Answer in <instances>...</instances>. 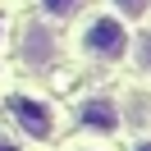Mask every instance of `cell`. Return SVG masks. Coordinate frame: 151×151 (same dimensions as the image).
I'll return each mask as SVG.
<instances>
[{
	"label": "cell",
	"mask_w": 151,
	"mask_h": 151,
	"mask_svg": "<svg viewBox=\"0 0 151 151\" xmlns=\"http://www.w3.org/2000/svg\"><path fill=\"white\" fill-rule=\"evenodd\" d=\"M83 50H87L92 60H119L124 50H128V32H124V23L114 19V14H96V19L83 28Z\"/></svg>",
	"instance_id": "obj_1"
},
{
	"label": "cell",
	"mask_w": 151,
	"mask_h": 151,
	"mask_svg": "<svg viewBox=\"0 0 151 151\" xmlns=\"http://www.w3.org/2000/svg\"><path fill=\"white\" fill-rule=\"evenodd\" d=\"M124 14H147V0H114Z\"/></svg>",
	"instance_id": "obj_6"
},
{
	"label": "cell",
	"mask_w": 151,
	"mask_h": 151,
	"mask_svg": "<svg viewBox=\"0 0 151 151\" xmlns=\"http://www.w3.org/2000/svg\"><path fill=\"white\" fill-rule=\"evenodd\" d=\"M137 151H151V142H142V147H137Z\"/></svg>",
	"instance_id": "obj_9"
},
{
	"label": "cell",
	"mask_w": 151,
	"mask_h": 151,
	"mask_svg": "<svg viewBox=\"0 0 151 151\" xmlns=\"http://www.w3.org/2000/svg\"><path fill=\"white\" fill-rule=\"evenodd\" d=\"M78 119L92 133H114L119 128V110H114V101H105V96H87V101L78 105Z\"/></svg>",
	"instance_id": "obj_3"
},
{
	"label": "cell",
	"mask_w": 151,
	"mask_h": 151,
	"mask_svg": "<svg viewBox=\"0 0 151 151\" xmlns=\"http://www.w3.org/2000/svg\"><path fill=\"white\" fill-rule=\"evenodd\" d=\"M0 151H19V147H14V137H5V133H0Z\"/></svg>",
	"instance_id": "obj_8"
},
{
	"label": "cell",
	"mask_w": 151,
	"mask_h": 151,
	"mask_svg": "<svg viewBox=\"0 0 151 151\" xmlns=\"http://www.w3.org/2000/svg\"><path fill=\"white\" fill-rule=\"evenodd\" d=\"M137 60H142V64H147V69H151V37H147V41H142V50H137Z\"/></svg>",
	"instance_id": "obj_7"
},
{
	"label": "cell",
	"mask_w": 151,
	"mask_h": 151,
	"mask_svg": "<svg viewBox=\"0 0 151 151\" xmlns=\"http://www.w3.org/2000/svg\"><path fill=\"white\" fill-rule=\"evenodd\" d=\"M0 28H5V23H0Z\"/></svg>",
	"instance_id": "obj_10"
},
{
	"label": "cell",
	"mask_w": 151,
	"mask_h": 151,
	"mask_svg": "<svg viewBox=\"0 0 151 151\" xmlns=\"http://www.w3.org/2000/svg\"><path fill=\"white\" fill-rule=\"evenodd\" d=\"M9 114L28 137H50L55 133V110L37 96H9Z\"/></svg>",
	"instance_id": "obj_2"
},
{
	"label": "cell",
	"mask_w": 151,
	"mask_h": 151,
	"mask_svg": "<svg viewBox=\"0 0 151 151\" xmlns=\"http://www.w3.org/2000/svg\"><path fill=\"white\" fill-rule=\"evenodd\" d=\"M41 9H46L50 19H69V14L83 9V0H41Z\"/></svg>",
	"instance_id": "obj_5"
},
{
	"label": "cell",
	"mask_w": 151,
	"mask_h": 151,
	"mask_svg": "<svg viewBox=\"0 0 151 151\" xmlns=\"http://www.w3.org/2000/svg\"><path fill=\"white\" fill-rule=\"evenodd\" d=\"M50 50H55V46H50V37H46L41 28H32V32H28V60H32V64H41V60H50Z\"/></svg>",
	"instance_id": "obj_4"
}]
</instances>
